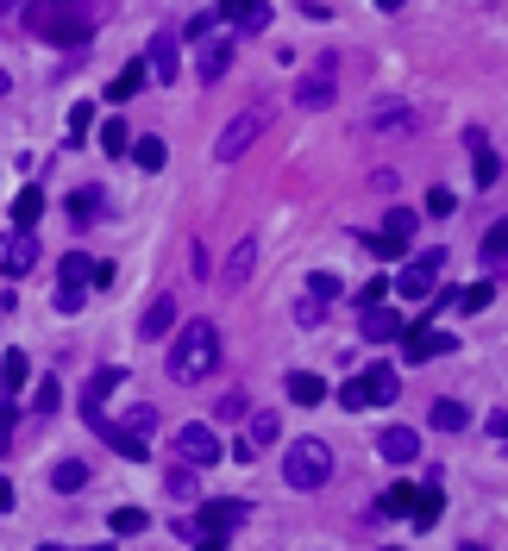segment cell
<instances>
[{
    "label": "cell",
    "instance_id": "obj_30",
    "mask_svg": "<svg viewBox=\"0 0 508 551\" xmlns=\"http://www.w3.org/2000/svg\"><path fill=\"white\" fill-rule=\"evenodd\" d=\"M289 395L302 401V407H314V401H327V382H320L314 370H295V376H289Z\"/></svg>",
    "mask_w": 508,
    "mask_h": 551
},
{
    "label": "cell",
    "instance_id": "obj_18",
    "mask_svg": "<svg viewBox=\"0 0 508 551\" xmlns=\"http://www.w3.org/2000/svg\"><path fill=\"white\" fill-rule=\"evenodd\" d=\"M32 382V357L26 351H0V395H19Z\"/></svg>",
    "mask_w": 508,
    "mask_h": 551
},
{
    "label": "cell",
    "instance_id": "obj_40",
    "mask_svg": "<svg viewBox=\"0 0 508 551\" xmlns=\"http://www.w3.org/2000/svg\"><path fill=\"white\" fill-rule=\"evenodd\" d=\"M427 213H440V220H452V213H458V195H452V188H433V195H427Z\"/></svg>",
    "mask_w": 508,
    "mask_h": 551
},
{
    "label": "cell",
    "instance_id": "obj_5",
    "mask_svg": "<svg viewBox=\"0 0 508 551\" xmlns=\"http://www.w3.org/2000/svg\"><path fill=\"white\" fill-rule=\"evenodd\" d=\"M264 126H270V113H264V107L233 113V119H226V132L214 138V157H220V163H239L251 145H258V132H264Z\"/></svg>",
    "mask_w": 508,
    "mask_h": 551
},
{
    "label": "cell",
    "instance_id": "obj_32",
    "mask_svg": "<svg viewBox=\"0 0 508 551\" xmlns=\"http://www.w3.org/2000/svg\"><path fill=\"white\" fill-rule=\"evenodd\" d=\"M276 439H283V420H276V414H251V451H264V445H276Z\"/></svg>",
    "mask_w": 508,
    "mask_h": 551
},
{
    "label": "cell",
    "instance_id": "obj_10",
    "mask_svg": "<svg viewBox=\"0 0 508 551\" xmlns=\"http://www.w3.org/2000/svg\"><path fill=\"white\" fill-rule=\"evenodd\" d=\"M396 345H402V357H408V364H433V357H440V351H452L458 339H452V332H440V326H408Z\"/></svg>",
    "mask_w": 508,
    "mask_h": 551
},
{
    "label": "cell",
    "instance_id": "obj_12",
    "mask_svg": "<svg viewBox=\"0 0 508 551\" xmlns=\"http://www.w3.org/2000/svg\"><path fill=\"white\" fill-rule=\"evenodd\" d=\"M226 69H233V38H214V32H207V38H201V57H195V76H201V82H220Z\"/></svg>",
    "mask_w": 508,
    "mask_h": 551
},
{
    "label": "cell",
    "instance_id": "obj_37",
    "mask_svg": "<svg viewBox=\"0 0 508 551\" xmlns=\"http://www.w3.org/2000/svg\"><path fill=\"white\" fill-rule=\"evenodd\" d=\"M414 508V483H389L383 489V514H408Z\"/></svg>",
    "mask_w": 508,
    "mask_h": 551
},
{
    "label": "cell",
    "instance_id": "obj_35",
    "mask_svg": "<svg viewBox=\"0 0 508 551\" xmlns=\"http://www.w3.org/2000/svg\"><path fill=\"white\" fill-rule=\"evenodd\" d=\"M490 301H496V282H477V289H465V295H458L452 307H458V314H483Z\"/></svg>",
    "mask_w": 508,
    "mask_h": 551
},
{
    "label": "cell",
    "instance_id": "obj_42",
    "mask_svg": "<svg viewBox=\"0 0 508 551\" xmlns=\"http://www.w3.org/2000/svg\"><path fill=\"white\" fill-rule=\"evenodd\" d=\"M126 426H132V433H145V439H151V426H157V414H151V407H132V414H126Z\"/></svg>",
    "mask_w": 508,
    "mask_h": 551
},
{
    "label": "cell",
    "instance_id": "obj_16",
    "mask_svg": "<svg viewBox=\"0 0 508 551\" xmlns=\"http://www.w3.org/2000/svg\"><path fill=\"white\" fill-rule=\"evenodd\" d=\"M145 63H151V82H176V76H182V63H176V38H170V32H157Z\"/></svg>",
    "mask_w": 508,
    "mask_h": 551
},
{
    "label": "cell",
    "instance_id": "obj_36",
    "mask_svg": "<svg viewBox=\"0 0 508 551\" xmlns=\"http://www.w3.org/2000/svg\"><path fill=\"white\" fill-rule=\"evenodd\" d=\"M364 245H371L377 257H402V251H408V238H402V232H389V226H383V232H364Z\"/></svg>",
    "mask_w": 508,
    "mask_h": 551
},
{
    "label": "cell",
    "instance_id": "obj_50",
    "mask_svg": "<svg viewBox=\"0 0 508 551\" xmlns=\"http://www.w3.org/2000/svg\"><path fill=\"white\" fill-rule=\"evenodd\" d=\"M13 508V489H7V476H0V514H7Z\"/></svg>",
    "mask_w": 508,
    "mask_h": 551
},
{
    "label": "cell",
    "instance_id": "obj_26",
    "mask_svg": "<svg viewBox=\"0 0 508 551\" xmlns=\"http://www.w3.org/2000/svg\"><path fill=\"white\" fill-rule=\"evenodd\" d=\"M51 489H57V495H82V489H88V464L63 458V464L51 470Z\"/></svg>",
    "mask_w": 508,
    "mask_h": 551
},
{
    "label": "cell",
    "instance_id": "obj_22",
    "mask_svg": "<svg viewBox=\"0 0 508 551\" xmlns=\"http://www.w3.org/2000/svg\"><path fill=\"white\" fill-rule=\"evenodd\" d=\"M295 107H314V113H320V107H333V76H327V69L295 88Z\"/></svg>",
    "mask_w": 508,
    "mask_h": 551
},
{
    "label": "cell",
    "instance_id": "obj_9",
    "mask_svg": "<svg viewBox=\"0 0 508 551\" xmlns=\"http://www.w3.org/2000/svg\"><path fill=\"white\" fill-rule=\"evenodd\" d=\"M38 263V232L32 226H13L7 238H0V276H26Z\"/></svg>",
    "mask_w": 508,
    "mask_h": 551
},
{
    "label": "cell",
    "instance_id": "obj_8",
    "mask_svg": "<svg viewBox=\"0 0 508 551\" xmlns=\"http://www.w3.org/2000/svg\"><path fill=\"white\" fill-rule=\"evenodd\" d=\"M88 426L101 433V445L113 451V458H132V464H145V451H151V439L145 433H132L126 420H107V414H88Z\"/></svg>",
    "mask_w": 508,
    "mask_h": 551
},
{
    "label": "cell",
    "instance_id": "obj_17",
    "mask_svg": "<svg viewBox=\"0 0 508 551\" xmlns=\"http://www.w3.org/2000/svg\"><path fill=\"white\" fill-rule=\"evenodd\" d=\"M214 13H220V19H233V26H251V32H264V26H270V7H264V0H220Z\"/></svg>",
    "mask_w": 508,
    "mask_h": 551
},
{
    "label": "cell",
    "instance_id": "obj_24",
    "mask_svg": "<svg viewBox=\"0 0 508 551\" xmlns=\"http://www.w3.org/2000/svg\"><path fill=\"white\" fill-rule=\"evenodd\" d=\"M440 483H446V476H433V483L427 489H414V526H433V520H440Z\"/></svg>",
    "mask_w": 508,
    "mask_h": 551
},
{
    "label": "cell",
    "instance_id": "obj_39",
    "mask_svg": "<svg viewBox=\"0 0 508 551\" xmlns=\"http://www.w3.org/2000/svg\"><path fill=\"white\" fill-rule=\"evenodd\" d=\"M339 289H345V282H339V276H327V270H314V276H308V295H314V301H333Z\"/></svg>",
    "mask_w": 508,
    "mask_h": 551
},
{
    "label": "cell",
    "instance_id": "obj_48",
    "mask_svg": "<svg viewBox=\"0 0 508 551\" xmlns=\"http://www.w3.org/2000/svg\"><path fill=\"white\" fill-rule=\"evenodd\" d=\"M95 207H101V195H76V201H69V213H76V220H88Z\"/></svg>",
    "mask_w": 508,
    "mask_h": 551
},
{
    "label": "cell",
    "instance_id": "obj_25",
    "mask_svg": "<svg viewBox=\"0 0 508 551\" xmlns=\"http://www.w3.org/2000/svg\"><path fill=\"white\" fill-rule=\"evenodd\" d=\"M433 426H440V433H465V426H471V414H465V401H433V414H427Z\"/></svg>",
    "mask_w": 508,
    "mask_h": 551
},
{
    "label": "cell",
    "instance_id": "obj_21",
    "mask_svg": "<svg viewBox=\"0 0 508 551\" xmlns=\"http://www.w3.org/2000/svg\"><path fill=\"white\" fill-rule=\"evenodd\" d=\"M471 138V157H477V188H496V176H502V157L483 145V132H465Z\"/></svg>",
    "mask_w": 508,
    "mask_h": 551
},
{
    "label": "cell",
    "instance_id": "obj_15",
    "mask_svg": "<svg viewBox=\"0 0 508 551\" xmlns=\"http://www.w3.org/2000/svg\"><path fill=\"white\" fill-rule=\"evenodd\" d=\"M170 326H176V295H157L145 314H138V339H164Z\"/></svg>",
    "mask_w": 508,
    "mask_h": 551
},
{
    "label": "cell",
    "instance_id": "obj_38",
    "mask_svg": "<svg viewBox=\"0 0 508 551\" xmlns=\"http://www.w3.org/2000/svg\"><path fill=\"white\" fill-rule=\"evenodd\" d=\"M32 407H38V414H57V407H63V395H57V382H51V376H44L38 389H32Z\"/></svg>",
    "mask_w": 508,
    "mask_h": 551
},
{
    "label": "cell",
    "instance_id": "obj_47",
    "mask_svg": "<svg viewBox=\"0 0 508 551\" xmlns=\"http://www.w3.org/2000/svg\"><path fill=\"white\" fill-rule=\"evenodd\" d=\"M170 495L189 501V495H195V476H189V470H176V476H170Z\"/></svg>",
    "mask_w": 508,
    "mask_h": 551
},
{
    "label": "cell",
    "instance_id": "obj_29",
    "mask_svg": "<svg viewBox=\"0 0 508 551\" xmlns=\"http://www.w3.org/2000/svg\"><path fill=\"white\" fill-rule=\"evenodd\" d=\"M126 157L138 163V170H164V157H170V151H164V138H151V132H145V138H132V151H126Z\"/></svg>",
    "mask_w": 508,
    "mask_h": 551
},
{
    "label": "cell",
    "instance_id": "obj_45",
    "mask_svg": "<svg viewBox=\"0 0 508 551\" xmlns=\"http://www.w3.org/2000/svg\"><path fill=\"white\" fill-rule=\"evenodd\" d=\"M389 295V282H364V289H358V307H377Z\"/></svg>",
    "mask_w": 508,
    "mask_h": 551
},
{
    "label": "cell",
    "instance_id": "obj_14",
    "mask_svg": "<svg viewBox=\"0 0 508 551\" xmlns=\"http://www.w3.org/2000/svg\"><path fill=\"white\" fill-rule=\"evenodd\" d=\"M377 451H383V464H414L421 458V439L408 426H389V433H377Z\"/></svg>",
    "mask_w": 508,
    "mask_h": 551
},
{
    "label": "cell",
    "instance_id": "obj_28",
    "mask_svg": "<svg viewBox=\"0 0 508 551\" xmlns=\"http://www.w3.org/2000/svg\"><path fill=\"white\" fill-rule=\"evenodd\" d=\"M251 263H258V251H251V238H245V245H233V257H226V270H220V282H226V289H239V282L251 276Z\"/></svg>",
    "mask_w": 508,
    "mask_h": 551
},
{
    "label": "cell",
    "instance_id": "obj_31",
    "mask_svg": "<svg viewBox=\"0 0 508 551\" xmlns=\"http://www.w3.org/2000/svg\"><path fill=\"white\" fill-rule=\"evenodd\" d=\"M101 151L107 157H126L132 151V126H126V119H107V126H101Z\"/></svg>",
    "mask_w": 508,
    "mask_h": 551
},
{
    "label": "cell",
    "instance_id": "obj_7",
    "mask_svg": "<svg viewBox=\"0 0 508 551\" xmlns=\"http://www.w3.org/2000/svg\"><path fill=\"white\" fill-rule=\"evenodd\" d=\"M440 270H446V251H421V257H414L408 270L396 276V295H402V301H427L433 289H440Z\"/></svg>",
    "mask_w": 508,
    "mask_h": 551
},
{
    "label": "cell",
    "instance_id": "obj_4",
    "mask_svg": "<svg viewBox=\"0 0 508 551\" xmlns=\"http://www.w3.org/2000/svg\"><path fill=\"white\" fill-rule=\"evenodd\" d=\"M26 26H32V38H44V44H63V51H76V44H88V32H95L82 13H69V7H44V0H38V7L26 13Z\"/></svg>",
    "mask_w": 508,
    "mask_h": 551
},
{
    "label": "cell",
    "instance_id": "obj_19",
    "mask_svg": "<svg viewBox=\"0 0 508 551\" xmlns=\"http://www.w3.org/2000/svg\"><path fill=\"white\" fill-rule=\"evenodd\" d=\"M126 382V370H95V382L82 389V414H101V407L113 401V389Z\"/></svg>",
    "mask_w": 508,
    "mask_h": 551
},
{
    "label": "cell",
    "instance_id": "obj_51",
    "mask_svg": "<svg viewBox=\"0 0 508 551\" xmlns=\"http://www.w3.org/2000/svg\"><path fill=\"white\" fill-rule=\"evenodd\" d=\"M377 7H383V13H396V7H402V0H377Z\"/></svg>",
    "mask_w": 508,
    "mask_h": 551
},
{
    "label": "cell",
    "instance_id": "obj_2",
    "mask_svg": "<svg viewBox=\"0 0 508 551\" xmlns=\"http://www.w3.org/2000/svg\"><path fill=\"white\" fill-rule=\"evenodd\" d=\"M283 483L289 489H327L333 483V445L327 439H295L289 451H283Z\"/></svg>",
    "mask_w": 508,
    "mask_h": 551
},
{
    "label": "cell",
    "instance_id": "obj_13",
    "mask_svg": "<svg viewBox=\"0 0 508 551\" xmlns=\"http://www.w3.org/2000/svg\"><path fill=\"white\" fill-rule=\"evenodd\" d=\"M402 332H408V320L396 314V307H364V339H377V345H396L402 339Z\"/></svg>",
    "mask_w": 508,
    "mask_h": 551
},
{
    "label": "cell",
    "instance_id": "obj_54",
    "mask_svg": "<svg viewBox=\"0 0 508 551\" xmlns=\"http://www.w3.org/2000/svg\"><path fill=\"white\" fill-rule=\"evenodd\" d=\"M389 551H402V545H389Z\"/></svg>",
    "mask_w": 508,
    "mask_h": 551
},
{
    "label": "cell",
    "instance_id": "obj_33",
    "mask_svg": "<svg viewBox=\"0 0 508 551\" xmlns=\"http://www.w3.org/2000/svg\"><path fill=\"white\" fill-rule=\"evenodd\" d=\"M483 263H490V270H502V263H508V220H496L490 238H483Z\"/></svg>",
    "mask_w": 508,
    "mask_h": 551
},
{
    "label": "cell",
    "instance_id": "obj_1",
    "mask_svg": "<svg viewBox=\"0 0 508 551\" xmlns=\"http://www.w3.org/2000/svg\"><path fill=\"white\" fill-rule=\"evenodd\" d=\"M214 364H220V332L207 320L182 326L176 345H170V376L176 382H201V376H214Z\"/></svg>",
    "mask_w": 508,
    "mask_h": 551
},
{
    "label": "cell",
    "instance_id": "obj_53",
    "mask_svg": "<svg viewBox=\"0 0 508 551\" xmlns=\"http://www.w3.org/2000/svg\"><path fill=\"white\" fill-rule=\"evenodd\" d=\"M0 94H7V76H0Z\"/></svg>",
    "mask_w": 508,
    "mask_h": 551
},
{
    "label": "cell",
    "instance_id": "obj_27",
    "mask_svg": "<svg viewBox=\"0 0 508 551\" xmlns=\"http://www.w3.org/2000/svg\"><path fill=\"white\" fill-rule=\"evenodd\" d=\"M44 220V188H19L13 195V226H38Z\"/></svg>",
    "mask_w": 508,
    "mask_h": 551
},
{
    "label": "cell",
    "instance_id": "obj_23",
    "mask_svg": "<svg viewBox=\"0 0 508 551\" xmlns=\"http://www.w3.org/2000/svg\"><path fill=\"white\" fill-rule=\"evenodd\" d=\"M57 276L69 282V289H88V282H95V257H88V251H69V257L57 263Z\"/></svg>",
    "mask_w": 508,
    "mask_h": 551
},
{
    "label": "cell",
    "instance_id": "obj_11",
    "mask_svg": "<svg viewBox=\"0 0 508 551\" xmlns=\"http://www.w3.org/2000/svg\"><path fill=\"white\" fill-rule=\"evenodd\" d=\"M176 451H182V464H195V470H207V464H214L220 458V433H214V426H182V433H176Z\"/></svg>",
    "mask_w": 508,
    "mask_h": 551
},
{
    "label": "cell",
    "instance_id": "obj_49",
    "mask_svg": "<svg viewBox=\"0 0 508 551\" xmlns=\"http://www.w3.org/2000/svg\"><path fill=\"white\" fill-rule=\"evenodd\" d=\"M7 445H13V407L0 401V451H7Z\"/></svg>",
    "mask_w": 508,
    "mask_h": 551
},
{
    "label": "cell",
    "instance_id": "obj_44",
    "mask_svg": "<svg viewBox=\"0 0 508 551\" xmlns=\"http://www.w3.org/2000/svg\"><path fill=\"white\" fill-rule=\"evenodd\" d=\"M214 26H220V13H195V19H189V38L201 44V38H207V32H214Z\"/></svg>",
    "mask_w": 508,
    "mask_h": 551
},
{
    "label": "cell",
    "instance_id": "obj_6",
    "mask_svg": "<svg viewBox=\"0 0 508 551\" xmlns=\"http://www.w3.org/2000/svg\"><path fill=\"white\" fill-rule=\"evenodd\" d=\"M396 389H402V382H396V370H389V364H377V370H364L358 382H345V389H339V401H345V407H389V401H396Z\"/></svg>",
    "mask_w": 508,
    "mask_h": 551
},
{
    "label": "cell",
    "instance_id": "obj_46",
    "mask_svg": "<svg viewBox=\"0 0 508 551\" xmlns=\"http://www.w3.org/2000/svg\"><path fill=\"white\" fill-rule=\"evenodd\" d=\"M82 295H88V289H69V282H63V289H57V307H63V314H76Z\"/></svg>",
    "mask_w": 508,
    "mask_h": 551
},
{
    "label": "cell",
    "instance_id": "obj_20",
    "mask_svg": "<svg viewBox=\"0 0 508 551\" xmlns=\"http://www.w3.org/2000/svg\"><path fill=\"white\" fill-rule=\"evenodd\" d=\"M145 76H151V63H145V57H132V63L120 69V76L107 82V101H132V94L145 88Z\"/></svg>",
    "mask_w": 508,
    "mask_h": 551
},
{
    "label": "cell",
    "instance_id": "obj_41",
    "mask_svg": "<svg viewBox=\"0 0 508 551\" xmlns=\"http://www.w3.org/2000/svg\"><path fill=\"white\" fill-rule=\"evenodd\" d=\"M377 126H383V132H408V126H414V113H408V107H396V113L383 107V113H377Z\"/></svg>",
    "mask_w": 508,
    "mask_h": 551
},
{
    "label": "cell",
    "instance_id": "obj_43",
    "mask_svg": "<svg viewBox=\"0 0 508 551\" xmlns=\"http://www.w3.org/2000/svg\"><path fill=\"white\" fill-rule=\"evenodd\" d=\"M88 119H95V107H88V101H82V107H69V138H82V132H88Z\"/></svg>",
    "mask_w": 508,
    "mask_h": 551
},
{
    "label": "cell",
    "instance_id": "obj_3",
    "mask_svg": "<svg viewBox=\"0 0 508 551\" xmlns=\"http://www.w3.org/2000/svg\"><path fill=\"white\" fill-rule=\"evenodd\" d=\"M245 520H251L245 501H201V508L182 520V539L189 545H226V533H239Z\"/></svg>",
    "mask_w": 508,
    "mask_h": 551
},
{
    "label": "cell",
    "instance_id": "obj_34",
    "mask_svg": "<svg viewBox=\"0 0 508 551\" xmlns=\"http://www.w3.org/2000/svg\"><path fill=\"white\" fill-rule=\"evenodd\" d=\"M107 526H113L120 539H132V533H145L151 520H145V508H113V514H107Z\"/></svg>",
    "mask_w": 508,
    "mask_h": 551
},
{
    "label": "cell",
    "instance_id": "obj_52",
    "mask_svg": "<svg viewBox=\"0 0 508 551\" xmlns=\"http://www.w3.org/2000/svg\"><path fill=\"white\" fill-rule=\"evenodd\" d=\"M44 7H76V0H44Z\"/></svg>",
    "mask_w": 508,
    "mask_h": 551
}]
</instances>
